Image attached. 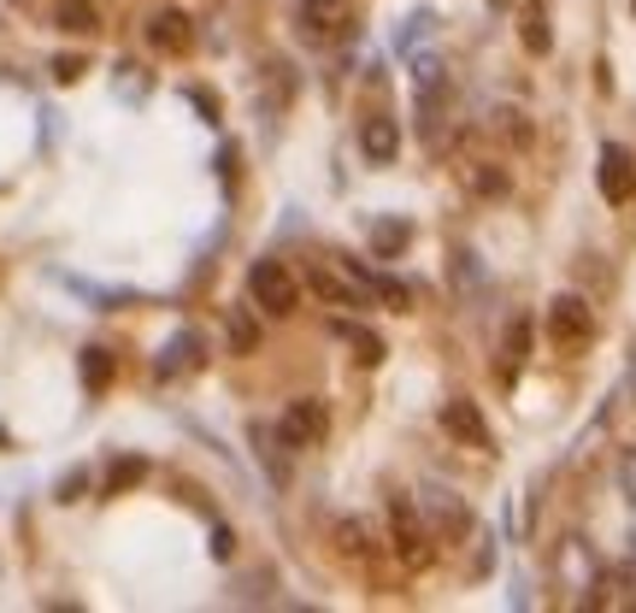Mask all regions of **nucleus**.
<instances>
[{"label": "nucleus", "instance_id": "nucleus-1", "mask_svg": "<svg viewBox=\"0 0 636 613\" xmlns=\"http://www.w3.org/2000/svg\"><path fill=\"white\" fill-rule=\"evenodd\" d=\"M248 301L260 306V313L271 319H289L301 306V283H295V271H289L283 260H260L248 271Z\"/></svg>", "mask_w": 636, "mask_h": 613}, {"label": "nucleus", "instance_id": "nucleus-2", "mask_svg": "<svg viewBox=\"0 0 636 613\" xmlns=\"http://www.w3.org/2000/svg\"><path fill=\"white\" fill-rule=\"evenodd\" d=\"M306 289H313L324 306H342V313H366V306H371V289L354 278V266H319V260H313V271H306Z\"/></svg>", "mask_w": 636, "mask_h": 613}, {"label": "nucleus", "instance_id": "nucleus-3", "mask_svg": "<svg viewBox=\"0 0 636 613\" xmlns=\"http://www.w3.org/2000/svg\"><path fill=\"white\" fill-rule=\"evenodd\" d=\"M389 531H395V555H401L407 567H431V525L419 519V507L407 496L389 502Z\"/></svg>", "mask_w": 636, "mask_h": 613}, {"label": "nucleus", "instance_id": "nucleus-4", "mask_svg": "<svg viewBox=\"0 0 636 613\" xmlns=\"http://www.w3.org/2000/svg\"><path fill=\"white\" fill-rule=\"evenodd\" d=\"M548 336H554L560 348H583L595 336V313L583 295H554L548 301Z\"/></svg>", "mask_w": 636, "mask_h": 613}, {"label": "nucleus", "instance_id": "nucleus-5", "mask_svg": "<svg viewBox=\"0 0 636 613\" xmlns=\"http://www.w3.org/2000/svg\"><path fill=\"white\" fill-rule=\"evenodd\" d=\"M424 519H431V537H442V542H460L472 531V507L454 496V490H442V484H431L424 490Z\"/></svg>", "mask_w": 636, "mask_h": 613}, {"label": "nucleus", "instance_id": "nucleus-6", "mask_svg": "<svg viewBox=\"0 0 636 613\" xmlns=\"http://www.w3.org/2000/svg\"><path fill=\"white\" fill-rule=\"evenodd\" d=\"M319 437H324V401L319 396L289 401L283 419H278V442H283V449H319Z\"/></svg>", "mask_w": 636, "mask_h": 613}, {"label": "nucleus", "instance_id": "nucleus-7", "mask_svg": "<svg viewBox=\"0 0 636 613\" xmlns=\"http://www.w3.org/2000/svg\"><path fill=\"white\" fill-rule=\"evenodd\" d=\"M148 47L153 54H188V47H195V19H188L183 7H160L148 19Z\"/></svg>", "mask_w": 636, "mask_h": 613}, {"label": "nucleus", "instance_id": "nucleus-8", "mask_svg": "<svg viewBox=\"0 0 636 613\" xmlns=\"http://www.w3.org/2000/svg\"><path fill=\"white\" fill-rule=\"evenodd\" d=\"M595 183H601V195L613 201V207H625V201L636 195V160L618 142L601 148V165H595Z\"/></svg>", "mask_w": 636, "mask_h": 613}, {"label": "nucleus", "instance_id": "nucleus-9", "mask_svg": "<svg viewBox=\"0 0 636 613\" xmlns=\"http://www.w3.org/2000/svg\"><path fill=\"white\" fill-rule=\"evenodd\" d=\"M301 24H306V36H313V42H342L354 30V7H348V0H306Z\"/></svg>", "mask_w": 636, "mask_h": 613}, {"label": "nucleus", "instance_id": "nucleus-10", "mask_svg": "<svg viewBox=\"0 0 636 613\" xmlns=\"http://www.w3.org/2000/svg\"><path fill=\"white\" fill-rule=\"evenodd\" d=\"M260 343H266L260 306H254V301L225 306V348H230V354H260Z\"/></svg>", "mask_w": 636, "mask_h": 613}, {"label": "nucleus", "instance_id": "nucleus-11", "mask_svg": "<svg viewBox=\"0 0 636 613\" xmlns=\"http://www.w3.org/2000/svg\"><path fill=\"white\" fill-rule=\"evenodd\" d=\"M359 153H366L371 165H389L395 153H401V125H395V118H366V125H359Z\"/></svg>", "mask_w": 636, "mask_h": 613}, {"label": "nucleus", "instance_id": "nucleus-12", "mask_svg": "<svg viewBox=\"0 0 636 613\" xmlns=\"http://www.w3.org/2000/svg\"><path fill=\"white\" fill-rule=\"evenodd\" d=\"M442 431L472 442V449H489V424H484V413H477V401H466V396L442 407Z\"/></svg>", "mask_w": 636, "mask_h": 613}, {"label": "nucleus", "instance_id": "nucleus-13", "mask_svg": "<svg viewBox=\"0 0 636 613\" xmlns=\"http://www.w3.org/2000/svg\"><path fill=\"white\" fill-rule=\"evenodd\" d=\"M201 366V336L195 331H177L165 343V354H160V366H153V378H171V372H195Z\"/></svg>", "mask_w": 636, "mask_h": 613}, {"label": "nucleus", "instance_id": "nucleus-14", "mask_svg": "<svg viewBox=\"0 0 636 613\" xmlns=\"http://www.w3.org/2000/svg\"><path fill=\"white\" fill-rule=\"evenodd\" d=\"M54 24L65 36H95L100 30V7L95 0H54Z\"/></svg>", "mask_w": 636, "mask_h": 613}, {"label": "nucleus", "instance_id": "nucleus-15", "mask_svg": "<svg viewBox=\"0 0 636 613\" xmlns=\"http://www.w3.org/2000/svg\"><path fill=\"white\" fill-rule=\"evenodd\" d=\"M525 354H530V325H525V319H513V325H507V336H502V384H513V378H519Z\"/></svg>", "mask_w": 636, "mask_h": 613}, {"label": "nucleus", "instance_id": "nucleus-16", "mask_svg": "<svg viewBox=\"0 0 636 613\" xmlns=\"http://www.w3.org/2000/svg\"><path fill=\"white\" fill-rule=\"evenodd\" d=\"M519 36H525V54H548L554 47V36H548V12H542V0H530L525 7V24H519Z\"/></svg>", "mask_w": 636, "mask_h": 613}, {"label": "nucleus", "instance_id": "nucleus-17", "mask_svg": "<svg viewBox=\"0 0 636 613\" xmlns=\"http://www.w3.org/2000/svg\"><path fill=\"white\" fill-rule=\"evenodd\" d=\"M336 549L359 560V555H371V525L366 519H336Z\"/></svg>", "mask_w": 636, "mask_h": 613}, {"label": "nucleus", "instance_id": "nucleus-18", "mask_svg": "<svg viewBox=\"0 0 636 613\" xmlns=\"http://www.w3.org/2000/svg\"><path fill=\"white\" fill-rule=\"evenodd\" d=\"M83 384H89L95 396L112 384V348H83Z\"/></svg>", "mask_w": 636, "mask_h": 613}, {"label": "nucleus", "instance_id": "nucleus-19", "mask_svg": "<svg viewBox=\"0 0 636 613\" xmlns=\"http://www.w3.org/2000/svg\"><path fill=\"white\" fill-rule=\"evenodd\" d=\"M407 236H412V230L401 225V218H384V225L371 230V248H377V254H384V260H389V254H401V248H407Z\"/></svg>", "mask_w": 636, "mask_h": 613}, {"label": "nucleus", "instance_id": "nucleus-20", "mask_svg": "<svg viewBox=\"0 0 636 613\" xmlns=\"http://www.w3.org/2000/svg\"><path fill=\"white\" fill-rule=\"evenodd\" d=\"M148 472V460H136V454H125V460H112V472H107V490L118 496V490H130L136 478Z\"/></svg>", "mask_w": 636, "mask_h": 613}, {"label": "nucleus", "instance_id": "nucleus-21", "mask_svg": "<svg viewBox=\"0 0 636 613\" xmlns=\"http://www.w3.org/2000/svg\"><path fill=\"white\" fill-rule=\"evenodd\" d=\"M472 190H477V195H507V172H502V165H477V172H472Z\"/></svg>", "mask_w": 636, "mask_h": 613}, {"label": "nucleus", "instance_id": "nucleus-22", "mask_svg": "<svg viewBox=\"0 0 636 613\" xmlns=\"http://www.w3.org/2000/svg\"><path fill=\"white\" fill-rule=\"evenodd\" d=\"M348 343L359 348V354H354V361H366V366H377V361H384V343H377V336H371V331H348Z\"/></svg>", "mask_w": 636, "mask_h": 613}, {"label": "nucleus", "instance_id": "nucleus-23", "mask_svg": "<svg viewBox=\"0 0 636 613\" xmlns=\"http://www.w3.org/2000/svg\"><path fill=\"white\" fill-rule=\"evenodd\" d=\"M618 496H625V502H636V449H625V454H618Z\"/></svg>", "mask_w": 636, "mask_h": 613}, {"label": "nucleus", "instance_id": "nucleus-24", "mask_svg": "<svg viewBox=\"0 0 636 613\" xmlns=\"http://www.w3.org/2000/svg\"><path fill=\"white\" fill-rule=\"evenodd\" d=\"M83 490H89V472H65V478H60V502H77Z\"/></svg>", "mask_w": 636, "mask_h": 613}, {"label": "nucleus", "instance_id": "nucleus-25", "mask_svg": "<svg viewBox=\"0 0 636 613\" xmlns=\"http://www.w3.org/2000/svg\"><path fill=\"white\" fill-rule=\"evenodd\" d=\"M54 77H60V83H77V77H83V60H77V54H60V60H54Z\"/></svg>", "mask_w": 636, "mask_h": 613}, {"label": "nucleus", "instance_id": "nucleus-26", "mask_svg": "<svg viewBox=\"0 0 636 613\" xmlns=\"http://www.w3.org/2000/svg\"><path fill=\"white\" fill-rule=\"evenodd\" d=\"M230 549H236V537H230V531H213V555L230 560Z\"/></svg>", "mask_w": 636, "mask_h": 613}, {"label": "nucleus", "instance_id": "nucleus-27", "mask_svg": "<svg viewBox=\"0 0 636 613\" xmlns=\"http://www.w3.org/2000/svg\"><path fill=\"white\" fill-rule=\"evenodd\" d=\"M625 396L636 401V354H630V372H625Z\"/></svg>", "mask_w": 636, "mask_h": 613}, {"label": "nucleus", "instance_id": "nucleus-28", "mask_svg": "<svg viewBox=\"0 0 636 613\" xmlns=\"http://www.w3.org/2000/svg\"><path fill=\"white\" fill-rule=\"evenodd\" d=\"M489 7H513V0H489Z\"/></svg>", "mask_w": 636, "mask_h": 613}]
</instances>
